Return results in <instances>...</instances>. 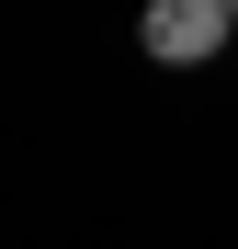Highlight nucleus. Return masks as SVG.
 Wrapping results in <instances>:
<instances>
[{
    "mask_svg": "<svg viewBox=\"0 0 238 249\" xmlns=\"http://www.w3.org/2000/svg\"><path fill=\"white\" fill-rule=\"evenodd\" d=\"M227 34H238V0H159V12L136 23V46H147L159 68H204Z\"/></svg>",
    "mask_w": 238,
    "mask_h": 249,
    "instance_id": "f257e3e1",
    "label": "nucleus"
}]
</instances>
